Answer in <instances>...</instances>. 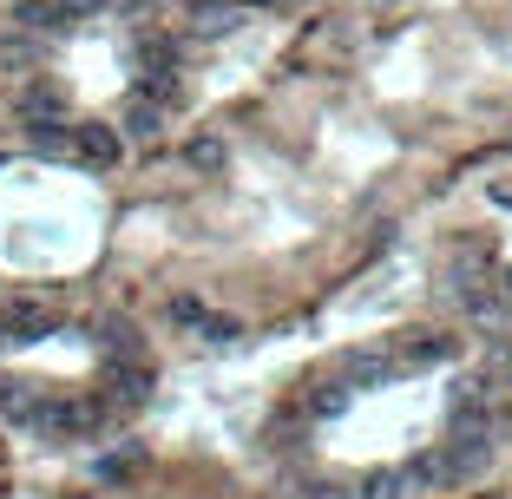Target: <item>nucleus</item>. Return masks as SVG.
Segmentation results:
<instances>
[{"label":"nucleus","mask_w":512,"mask_h":499,"mask_svg":"<svg viewBox=\"0 0 512 499\" xmlns=\"http://www.w3.org/2000/svg\"><path fill=\"white\" fill-rule=\"evenodd\" d=\"M99 421H106V408H92V401H66V394H46L33 434H40V440H79V434H92Z\"/></svg>","instance_id":"obj_1"},{"label":"nucleus","mask_w":512,"mask_h":499,"mask_svg":"<svg viewBox=\"0 0 512 499\" xmlns=\"http://www.w3.org/2000/svg\"><path fill=\"white\" fill-rule=\"evenodd\" d=\"M388 355H394V368H401V375H421V368H447L453 355H460V342H453V335H440V329H414V335H401Z\"/></svg>","instance_id":"obj_2"},{"label":"nucleus","mask_w":512,"mask_h":499,"mask_svg":"<svg viewBox=\"0 0 512 499\" xmlns=\"http://www.w3.org/2000/svg\"><path fill=\"white\" fill-rule=\"evenodd\" d=\"M73 158H79V165H92V171H112L125 158V132H119V125H106V119H79L73 125Z\"/></svg>","instance_id":"obj_3"},{"label":"nucleus","mask_w":512,"mask_h":499,"mask_svg":"<svg viewBox=\"0 0 512 499\" xmlns=\"http://www.w3.org/2000/svg\"><path fill=\"white\" fill-rule=\"evenodd\" d=\"M151 394V368L145 362H112L106 375V414H138Z\"/></svg>","instance_id":"obj_4"},{"label":"nucleus","mask_w":512,"mask_h":499,"mask_svg":"<svg viewBox=\"0 0 512 499\" xmlns=\"http://www.w3.org/2000/svg\"><path fill=\"white\" fill-rule=\"evenodd\" d=\"M14 119L20 125H66V92L53 79H33V86L14 92Z\"/></svg>","instance_id":"obj_5"},{"label":"nucleus","mask_w":512,"mask_h":499,"mask_svg":"<svg viewBox=\"0 0 512 499\" xmlns=\"http://www.w3.org/2000/svg\"><path fill=\"white\" fill-rule=\"evenodd\" d=\"M40 408H46V388H40V381H7V375H0V427L33 434Z\"/></svg>","instance_id":"obj_6"},{"label":"nucleus","mask_w":512,"mask_h":499,"mask_svg":"<svg viewBox=\"0 0 512 499\" xmlns=\"http://www.w3.org/2000/svg\"><path fill=\"white\" fill-rule=\"evenodd\" d=\"M335 375H342L355 394H368V388H381V381H394L401 368H394L388 348H355V355H342V362H335Z\"/></svg>","instance_id":"obj_7"},{"label":"nucleus","mask_w":512,"mask_h":499,"mask_svg":"<svg viewBox=\"0 0 512 499\" xmlns=\"http://www.w3.org/2000/svg\"><path fill=\"white\" fill-rule=\"evenodd\" d=\"M99 355L106 362H145V335H138L132 316H106L99 322Z\"/></svg>","instance_id":"obj_8"},{"label":"nucleus","mask_w":512,"mask_h":499,"mask_svg":"<svg viewBox=\"0 0 512 499\" xmlns=\"http://www.w3.org/2000/svg\"><path fill=\"white\" fill-rule=\"evenodd\" d=\"M7 27H20V33H33V40H46V33L73 27V20H66L60 0H14V20H7Z\"/></svg>","instance_id":"obj_9"},{"label":"nucleus","mask_w":512,"mask_h":499,"mask_svg":"<svg viewBox=\"0 0 512 499\" xmlns=\"http://www.w3.org/2000/svg\"><path fill=\"white\" fill-rule=\"evenodd\" d=\"M237 20H243V0H197L191 33L197 40H224V33H237Z\"/></svg>","instance_id":"obj_10"},{"label":"nucleus","mask_w":512,"mask_h":499,"mask_svg":"<svg viewBox=\"0 0 512 499\" xmlns=\"http://www.w3.org/2000/svg\"><path fill=\"white\" fill-rule=\"evenodd\" d=\"M119 132L125 138H158L165 132V106H158V99H151V92H138V99H125V112H119Z\"/></svg>","instance_id":"obj_11"},{"label":"nucleus","mask_w":512,"mask_h":499,"mask_svg":"<svg viewBox=\"0 0 512 499\" xmlns=\"http://www.w3.org/2000/svg\"><path fill=\"white\" fill-rule=\"evenodd\" d=\"M7 335H14V342H40V335H53V316L33 309V303H14L7 309Z\"/></svg>","instance_id":"obj_12"},{"label":"nucleus","mask_w":512,"mask_h":499,"mask_svg":"<svg viewBox=\"0 0 512 499\" xmlns=\"http://www.w3.org/2000/svg\"><path fill=\"white\" fill-rule=\"evenodd\" d=\"M184 158H191V171H224L230 165V145L217 132H197L191 145H184Z\"/></svg>","instance_id":"obj_13"},{"label":"nucleus","mask_w":512,"mask_h":499,"mask_svg":"<svg viewBox=\"0 0 512 499\" xmlns=\"http://www.w3.org/2000/svg\"><path fill=\"white\" fill-rule=\"evenodd\" d=\"M407 486H414V480H407V467H375L362 480V499H407Z\"/></svg>","instance_id":"obj_14"},{"label":"nucleus","mask_w":512,"mask_h":499,"mask_svg":"<svg viewBox=\"0 0 512 499\" xmlns=\"http://www.w3.org/2000/svg\"><path fill=\"white\" fill-rule=\"evenodd\" d=\"M132 473H145V447H138V440H125L119 454L99 460V480H132Z\"/></svg>","instance_id":"obj_15"},{"label":"nucleus","mask_w":512,"mask_h":499,"mask_svg":"<svg viewBox=\"0 0 512 499\" xmlns=\"http://www.w3.org/2000/svg\"><path fill=\"white\" fill-rule=\"evenodd\" d=\"M237 335H243V322H237V316H217V309L197 322V342H204V348H230Z\"/></svg>","instance_id":"obj_16"},{"label":"nucleus","mask_w":512,"mask_h":499,"mask_svg":"<svg viewBox=\"0 0 512 499\" xmlns=\"http://www.w3.org/2000/svg\"><path fill=\"white\" fill-rule=\"evenodd\" d=\"M486 381H493V388H506V381H512V342L486 348Z\"/></svg>","instance_id":"obj_17"},{"label":"nucleus","mask_w":512,"mask_h":499,"mask_svg":"<svg viewBox=\"0 0 512 499\" xmlns=\"http://www.w3.org/2000/svg\"><path fill=\"white\" fill-rule=\"evenodd\" d=\"M204 316H211V309L197 303V296H171V322H178V329L197 335V322H204Z\"/></svg>","instance_id":"obj_18"},{"label":"nucleus","mask_w":512,"mask_h":499,"mask_svg":"<svg viewBox=\"0 0 512 499\" xmlns=\"http://www.w3.org/2000/svg\"><path fill=\"white\" fill-rule=\"evenodd\" d=\"M60 7H66V20H73V27H79V20H92V14H106L112 0H60Z\"/></svg>","instance_id":"obj_19"},{"label":"nucleus","mask_w":512,"mask_h":499,"mask_svg":"<svg viewBox=\"0 0 512 499\" xmlns=\"http://www.w3.org/2000/svg\"><path fill=\"white\" fill-rule=\"evenodd\" d=\"M309 499H355V493H348L342 480H316V486H309Z\"/></svg>","instance_id":"obj_20"},{"label":"nucleus","mask_w":512,"mask_h":499,"mask_svg":"<svg viewBox=\"0 0 512 499\" xmlns=\"http://www.w3.org/2000/svg\"><path fill=\"white\" fill-rule=\"evenodd\" d=\"M486 197H493L499 211H512V178H506V184H486Z\"/></svg>","instance_id":"obj_21"},{"label":"nucleus","mask_w":512,"mask_h":499,"mask_svg":"<svg viewBox=\"0 0 512 499\" xmlns=\"http://www.w3.org/2000/svg\"><path fill=\"white\" fill-rule=\"evenodd\" d=\"M0 342H7V322H0Z\"/></svg>","instance_id":"obj_22"},{"label":"nucleus","mask_w":512,"mask_h":499,"mask_svg":"<svg viewBox=\"0 0 512 499\" xmlns=\"http://www.w3.org/2000/svg\"><path fill=\"white\" fill-rule=\"evenodd\" d=\"M375 7H394V0H375Z\"/></svg>","instance_id":"obj_23"},{"label":"nucleus","mask_w":512,"mask_h":499,"mask_svg":"<svg viewBox=\"0 0 512 499\" xmlns=\"http://www.w3.org/2000/svg\"><path fill=\"white\" fill-rule=\"evenodd\" d=\"M125 7H138V0H125Z\"/></svg>","instance_id":"obj_24"},{"label":"nucleus","mask_w":512,"mask_h":499,"mask_svg":"<svg viewBox=\"0 0 512 499\" xmlns=\"http://www.w3.org/2000/svg\"><path fill=\"white\" fill-rule=\"evenodd\" d=\"M0 467H7V460H0Z\"/></svg>","instance_id":"obj_25"}]
</instances>
